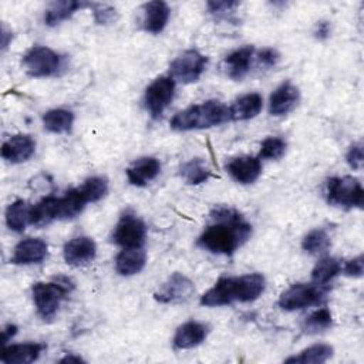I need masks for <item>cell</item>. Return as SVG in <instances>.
<instances>
[{
	"instance_id": "obj_1",
	"label": "cell",
	"mask_w": 364,
	"mask_h": 364,
	"mask_svg": "<svg viewBox=\"0 0 364 364\" xmlns=\"http://www.w3.org/2000/svg\"><path fill=\"white\" fill-rule=\"evenodd\" d=\"M210 219L212 223L206 226L196 242L208 252L230 256L252 235V225L235 208L216 206L210 212Z\"/></svg>"
},
{
	"instance_id": "obj_2",
	"label": "cell",
	"mask_w": 364,
	"mask_h": 364,
	"mask_svg": "<svg viewBox=\"0 0 364 364\" xmlns=\"http://www.w3.org/2000/svg\"><path fill=\"white\" fill-rule=\"evenodd\" d=\"M266 280L260 273H249L237 277H220L200 296V304L206 307L228 306L233 301L247 303L262 296Z\"/></svg>"
},
{
	"instance_id": "obj_3",
	"label": "cell",
	"mask_w": 364,
	"mask_h": 364,
	"mask_svg": "<svg viewBox=\"0 0 364 364\" xmlns=\"http://www.w3.org/2000/svg\"><path fill=\"white\" fill-rule=\"evenodd\" d=\"M230 109L218 100H208L202 104L191 105L171 119V128L176 131L205 129L230 121Z\"/></svg>"
},
{
	"instance_id": "obj_4",
	"label": "cell",
	"mask_w": 364,
	"mask_h": 364,
	"mask_svg": "<svg viewBox=\"0 0 364 364\" xmlns=\"http://www.w3.org/2000/svg\"><path fill=\"white\" fill-rule=\"evenodd\" d=\"M74 289V283L67 276H57L51 282H37L33 284V301L38 316L43 320H51L63 299Z\"/></svg>"
},
{
	"instance_id": "obj_5",
	"label": "cell",
	"mask_w": 364,
	"mask_h": 364,
	"mask_svg": "<svg viewBox=\"0 0 364 364\" xmlns=\"http://www.w3.org/2000/svg\"><path fill=\"white\" fill-rule=\"evenodd\" d=\"M326 199L334 206L363 208L364 189L353 176H333L326 182Z\"/></svg>"
},
{
	"instance_id": "obj_6",
	"label": "cell",
	"mask_w": 364,
	"mask_h": 364,
	"mask_svg": "<svg viewBox=\"0 0 364 364\" xmlns=\"http://www.w3.org/2000/svg\"><path fill=\"white\" fill-rule=\"evenodd\" d=\"M328 289L317 283H296L286 289L279 297V307L286 311L301 310L320 304L326 300Z\"/></svg>"
},
{
	"instance_id": "obj_7",
	"label": "cell",
	"mask_w": 364,
	"mask_h": 364,
	"mask_svg": "<svg viewBox=\"0 0 364 364\" xmlns=\"http://www.w3.org/2000/svg\"><path fill=\"white\" fill-rule=\"evenodd\" d=\"M23 65L30 77H50L61 67V57L48 47L34 46L24 54Z\"/></svg>"
},
{
	"instance_id": "obj_8",
	"label": "cell",
	"mask_w": 364,
	"mask_h": 364,
	"mask_svg": "<svg viewBox=\"0 0 364 364\" xmlns=\"http://www.w3.org/2000/svg\"><path fill=\"white\" fill-rule=\"evenodd\" d=\"M208 64V57L195 48L185 50L169 65L171 77L183 84L195 82L200 78Z\"/></svg>"
},
{
	"instance_id": "obj_9",
	"label": "cell",
	"mask_w": 364,
	"mask_h": 364,
	"mask_svg": "<svg viewBox=\"0 0 364 364\" xmlns=\"http://www.w3.org/2000/svg\"><path fill=\"white\" fill-rule=\"evenodd\" d=\"M175 94V80L171 75L155 78L145 90L144 104L152 118H159Z\"/></svg>"
},
{
	"instance_id": "obj_10",
	"label": "cell",
	"mask_w": 364,
	"mask_h": 364,
	"mask_svg": "<svg viewBox=\"0 0 364 364\" xmlns=\"http://www.w3.org/2000/svg\"><path fill=\"white\" fill-rule=\"evenodd\" d=\"M146 237V226L134 213H124L112 233V240L122 247H141Z\"/></svg>"
},
{
	"instance_id": "obj_11",
	"label": "cell",
	"mask_w": 364,
	"mask_h": 364,
	"mask_svg": "<svg viewBox=\"0 0 364 364\" xmlns=\"http://www.w3.org/2000/svg\"><path fill=\"white\" fill-rule=\"evenodd\" d=\"M193 290V282L188 276L175 272L161 284L154 297L156 301L164 304H178L189 300Z\"/></svg>"
},
{
	"instance_id": "obj_12",
	"label": "cell",
	"mask_w": 364,
	"mask_h": 364,
	"mask_svg": "<svg viewBox=\"0 0 364 364\" xmlns=\"http://www.w3.org/2000/svg\"><path fill=\"white\" fill-rule=\"evenodd\" d=\"M97 255V245L88 236H77L64 245L63 256L67 264L80 267L90 264Z\"/></svg>"
},
{
	"instance_id": "obj_13",
	"label": "cell",
	"mask_w": 364,
	"mask_h": 364,
	"mask_svg": "<svg viewBox=\"0 0 364 364\" xmlns=\"http://www.w3.org/2000/svg\"><path fill=\"white\" fill-rule=\"evenodd\" d=\"M299 101H300L299 88L293 82L284 81L272 92L269 98V112L274 117L286 115L296 108Z\"/></svg>"
},
{
	"instance_id": "obj_14",
	"label": "cell",
	"mask_w": 364,
	"mask_h": 364,
	"mask_svg": "<svg viewBox=\"0 0 364 364\" xmlns=\"http://www.w3.org/2000/svg\"><path fill=\"white\" fill-rule=\"evenodd\" d=\"M36 152V141L26 134L10 136L1 145V156L10 164H21L28 161Z\"/></svg>"
},
{
	"instance_id": "obj_15",
	"label": "cell",
	"mask_w": 364,
	"mask_h": 364,
	"mask_svg": "<svg viewBox=\"0 0 364 364\" xmlns=\"http://www.w3.org/2000/svg\"><path fill=\"white\" fill-rule=\"evenodd\" d=\"M48 253V246L44 240L38 237H27L20 240L11 256V263L14 264H34L41 263Z\"/></svg>"
},
{
	"instance_id": "obj_16",
	"label": "cell",
	"mask_w": 364,
	"mask_h": 364,
	"mask_svg": "<svg viewBox=\"0 0 364 364\" xmlns=\"http://www.w3.org/2000/svg\"><path fill=\"white\" fill-rule=\"evenodd\" d=\"M253 54H255L253 46H243L232 51L230 54H228L222 63V68L225 74L235 81H240L242 78H245L250 70Z\"/></svg>"
},
{
	"instance_id": "obj_17",
	"label": "cell",
	"mask_w": 364,
	"mask_h": 364,
	"mask_svg": "<svg viewBox=\"0 0 364 364\" xmlns=\"http://www.w3.org/2000/svg\"><path fill=\"white\" fill-rule=\"evenodd\" d=\"M226 171L239 183H253L262 173V162L257 156H237L228 162Z\"/></svg>"
},
{
	"instance_id": "obj_18",
	"label": "cell",
	"mask_w": 364,
	"mask_h": 364,
	"mask_svg": "<svg viewBox=\"0 0 364 364\" xmlns=\"http://www.w3.org/2000/svg\"><path fill=\"white\" fill-rule=\"evenodd\" d=\"M209 333V327L199 321H186L181 324L173 336V347L178 350H188L202 344Z\"/></svg>"
},
{
	"instance_id": "obj_19",
	"label": "cell",
	"mask_w": 364,
	"mask_h": 364,
	"mask_svg": "<svg viewBox=\"0 0 364 364\" xmlns=\"http://www.w3.org/2000/svg\"><path fill=\"white\" fill-rule=\"evenodd\" d=\"M46 350V344L41 343H23L3 346L0 360L6 364H27L36 361Z\"/></svg>"
},
{
	"instance_id": "obj_20",
	"label": "cell",
	"mask_w": 364,
	"mask_h": 364,
	"mask_svg": "<svg viewBox=\"0 0 364 364\" xmlns=\"http://www.w3.org/2000/svg\"><path fill=\"white\" fill-rule=\"evenodd\" d=\"M169 6L165 1H149L142 6V28L148 33H161L169 20Z\"/></svg>"
},
{
	"instance_id": "obj_21",
	"label": "cell",
	"mask_w": 364,
	"mask_h": 364,
	"mask_svg": "<svg viewBox=\"0 0 364 364\" xmlns=\"http://www.w3.org/2000/svg\"><path fill=\"white\" fill-rule=\"evenodd\" d=\"M161 171V164L154 156H142L127 168L128 182L134 186H145L155 179Z\"/></svg>"
},
{
	"instance_id": "obj_22",
	"label": "cell",
	"mask_w": 364,
	"mask_h": 364,
	"mask_svg": "<svg viewBox=\"0 0 364 364\" xmlns=\"http://www.w3.org/2000/svg\"><path fill=\"white\" fill-rule=\"evenodd\" d=\"M146 263V253L141 247H124L115 257V270L121 276L139 273Z\"/></svg>"
},
{
	"instance_id": "obj_23",
	"label": "cell",
	"mask_w": 364,
	"mask_h": 364,
	"mask_svg": "<svg viewBox=\"0 0 364 364\" xmlns=\"http://www.w3.org/2000/svg\"><path fill=\"white\" fill-rule=\"evenodd\" d=\"M91 7L90 3L85 1H77V0H63V1H54L48 6V9L44 13V23L50 27L60 24L61 21L70 18L75 11Z\"/></svg>"
},
{
	"instance_id": "obj_24",
	"label": "cell",
	"mask_w": 364,
	"mask_h": 364,
	"mask_svg": "<svg viewBox=\"0 0 364 364\" xmlns=\"http://www.w3.org/2000/svg\"><path fill=\"white\" fill-rule=\"evenodd\" d=\"M263 107V98L257 92L245 94L240 98H237L230 109V118L235 121H245L256 117Z\"/></svg>"
},
{
	"instance_id": "obj_25",
	"label": "cell",
	"mask_w": 364,
	"mask_h": 364,
	"mask_svg": "<svg viewBox=\"0 0 364 364\" xmlns=\"http://www.w3.org/2000/svg\"><path fill=\"white\" fill-rule=\"evenodd\" d=\"M87 200L78 188L70 189L57 200V219H71L80 215Z\"/></svg>"
},
{
	"instance_id": "obj_26",
	"label": "cell",
	"mask_w": 364,
	"mask_h": 364,
	"mask_svg": "<svg viewBox=\"0 0 364 364\" xmlns=\"http://www.w3.org/2000/svg\"><path fill=\"white\" fill-rule=\"evenodd\" d=\"M74 124V114L70 109L54 108L48 109L43 115V125L53 134H67L71 131Z\"/></svg>"
},
{
	"instance_id": "obj_27",
	"label": "cell",
	"mask_w": 364,
	"mask_h": 364,
	"mask_svg": "<svg viewBox=\"0 0 364 364\" xmlns=\"http://www.w3.org/2000/svg\"><path fill=\"white\" fill-rule=\"evenodd\" d=\"M57 200L58 196H46L38 203L31 206L30 225L41 228L53 220H57Z\"/></svg>"
},
{
	"instance_id": "obj_28",
	"label": "cell",
	"mask_w": 364,
	"mask_h": 364,
	"mask_svg": "<svg viewBox=\"0 0 364 364\" xmlns=\"http://www.w3.org/2000/svg\"><path fill=\"white\" fill-rule=\"evenodd\" d=\"M30 210L31 206L23 199L11 202L6 209V223L9 229L14 232H23L30 223Z\"/></svg>"
},
{
	"instance_id": "obj_29",
	"label": "cell",
	"mask_w": 364,
	"mask_h": 364,
	"mask_svg": "<svg viewBox=\"0 0 364 364\" xmlns=\"http://www.w3.org/2000/svg\"><path fill=\"white\" fill-rule=\"evenodd\" d=\"M333 355V347L328 344H314L301 350L297 355L289 357L286 363L297 364H321L326 363Z\"/></svg>"
},
{
	"instance_id": "obj_30",
	"label": "cell",
	"mask_w": 364,
	"mask_h": 364,
	"mask_svg": "<svg viewBox=\"0 0 364 364\" xmlns=\"http://www.w3.org/2000/svg\"><path fill=\"white\" fill-rule=\"evenodd\" d=\"M181 176L189 185H199L208 182L213 173L200 158H192L181 166Z\"/></svg>"
},
{
	"instance_id": "obj_31",
	"label": "cell",
	"mask_w": 364,
	"mask_h": 364,
	"mask_svg": "<svg viewBox=\"0 0 364 364\" xmlns=\"http://www.w3.org/2000/svg\"><path fill=\"white\" fill-rule=\"evenodd\" d=\"M341 262L336 257H323L320 259L311 270L313 283L326 286L331 282L338 273H341Z\"/></svg>"
},
{
	"instance_id": "obj_32",
	"label": "cell",
	"mask_w": 364,
	"mask_h": 364,
	"mask_svg": "<svg viewBox=\"0 0 364 364\" xmlns=\"http://www.w3.org/2000/svg\"><path fill=\"white\" fill-rule=\"evenodd\" d=\"M301 247L310 255L324 253L330 247V236L324 229H314L303 237Z\"/></svg>"
},
{
	"instance_id": "obj_33",
	"label": "cell",
	"mask_w": 364,
	"mask_h": 364,
	"mask_svg": "<svg viewBox=\"0 0 364 364\" xmlns=\"http://www.w3.org/2000/svg\"><path fill=\"white\" fill-rule=\"evenodd\" d=\"M88 202H98L108 193V181L102 176H91L78 188Z\"/></svg>"
},
{
	"instance_id": "obj_34",
	"label": "cell",
	"mask_w": 364,
	"mask_h": 364,
	"mask_svg": "<svg viewBox=\"0 0 364 364\" xmlns=\"http://www.w3.org/2000/svg\"><path fill=\"white\" fill-rule=\"evenodd\" d=\"M331 323H333V318H331L330 310L326 307H321L306 318L303 324V330L306 333H318L331 327Z\"/></svg>"
},
{
	"instance_id": "obj_35",
	"label": "cell",
	"mask_w": 364,
	"mask_h": 364,
	"mask_svg": "<svg viewBox=\"0 0 364 364\" xmlns=\"http://www.w3.org/2000/svg\"><path fill=\"white\" fill-rule=\"evenodd\" d=\"M286 148H287V144L284 139L277 138V136H269V138L263 139V142L260 144V151H259L257 158L279 159L284 155Z\"/></svg>"
},
{
	"instance_id": "obj_36",
	"label": "cell",
	"mask_w": 364,
	"mask_h": 364,
	"mask_svg": "<svg viewBox=\"0 0 364 364\" xmlns=\"http://www.w3.org/2000/svg\"><path fill=\"white\" fill-rule=\"evenodd\" d=\"M91 7H94V21L97 24H111L118 18V11L111 6L92 4Z\"/></svg>"
},
{
	"instance_id": "obj_37",
	"label": "cell",
	"mask_w": 364,
	"mask_h": 364,
	"mask_svg": "<svg viewBox=\"0 0 364 364\" xmlns=\"http://www.w3.org/2000/svg\"><path fill=\"white\" fill-rule=\"evenodd\" d=\"M240 3L237 1H208V10L209 13L215 14L216 17H228V14L233 13L232 10L237 7Z\"/></svg>"
},
{
	"instance_id": "obj_38",
	"label": "cell",
	"mask_w": 364,
	"mask_h": 364,
	"mask_svg": "<svg viewBox=\"0 0 364 364\" xmlns=\"http://www.w3.org/2000/svg\"><path fill=\"white\" fill-rule=\"evenodd\" d=\"M341 272H344L346 276L348 277H361L363 272H364V259L361 255H358L357 257H353L350 260H347L344 263V266H341Z\"/></svg>"
},
{
	"instance_id": "obj_39",
	"label": "cell",
	"mask_w": 364,
	"mask_h": 364,
	"mask_svg": "<svg viewBox=\"0 0 364 364\" xmlns=\"http://www.w3.org/2000/svg\"><path fill=\"white\" fill-rule=\"evenodd\" d=\"M346 159H347V164L353 169H355V171L361 169V166H363V146H361V144L351 145L347 155H346Z\"/></svg>"
},
{
	"instance_id": "obj_40",
	"label": "cell",
	"mask_w": 364,
	"mask_h": 364,
	"mask_svg": "<svg viewBox=\"0 0 364 364\" xmlns=\"http://www.w3.org/2000/svg\"><path fill=\"white\" fill-rule=\"evenodd\" d=\"M257 58H259L260 64H263L264 67H274L280 60V54L276 48L266 47L257 53Z\"/></svg>"
},
{
	"instance_id": "obj_41",
	"label": "cell",
	"mask_w": 364,
	"mask_h": 364,
	"mask_svg": "<svg viewBox=\"0 0 364 364\" xmlns=\"http://www.w3.org/2000/svg\"><path fill=\"white\" fill-rule=\"evenodd\" d=\"M331 31V27H330V23L328 21H318L316 24V30H314V34L318 40H324L328 37Z\"/></svg>"
},
{
	"instance_id": "obj_42",
	"label": "cell",
	"mask_w": 364,
	"mask_h": 364,
	"mask_svg": "<svg viewBox=\"0 0 364 364\" xmlns=\"http://www.w3.org/2000/svg\"><path fill=\"white\" fill-rule=\"evenodd\" d=\"M17 330H18V327H17L16 324H7V326H4V328L1 330V344L6 346V343L10 341V340L16 336Z\"/></svg>"
},
{
	"instance_id": "obj_43",
	"label": "cell",
	"mask_w": 364,
	"mask_h": 364,
	"mask_svg": "<svg viewBox=\"0 0 364 364\" xmlns=\"http://www.w3.org/2000/svg\"><path fill=\"white\" fill-rule=\"evenodd\" d=\"M61 364H65V363H85L84 358H81L80 355H74V354H70V355H65L60 360Z\"/></svg>"
},
{
	"instance_id": "obj_44",
	"label": "cell",
	"mask_w": 364,
	"mask_h": 364,
	"mask_svg": "<svg viewBox=\"0 0 364 364\" xmlns=\"http://www.w3.org/2000/svg\"><path fill=\"white\" fill-rule=\"evenodd\" d=\"M9 38H11V33L7 31L6 26H3V30H1V50H6V47L9 46Z\"/></svg>"
}]
</instances>
